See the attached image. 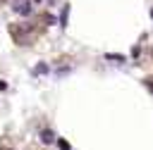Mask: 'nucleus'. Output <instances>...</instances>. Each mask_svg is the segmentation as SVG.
Returning a JSON list of instances; mask_svg holds the SVG:
<instances>
[{"instance_id": "obj_8", "label": "nucleus", "mask_w": 153, "mask_h": 150, "mask_svg": "<svg viewBox=\"0 0 153 150\" xmlns=\"http://www.w3.org/2000/svg\"><path fill=\"white\" fill-rule=\"evenodd\" d=\"M151 17H153V10H151Z\"/></svg>"}, {"instance_id": "obj_3", "label": "nucleus", "mask_w": 153, "mask_h": 150, "mask_svg": "<svg viewBox=\"0 0 153 150\" xmlns=\"http://www.w3.org/2000/svg\"><path fill=\"white\" fill-rule=\"evenodd\" d=\"M67 14H69V5H65V7H62V14H60V26H62V29L67 26Z\"/></svg>"}, {"instance_id": "obj_2", "label": "nucleus", "mask_w": 153, "mask_h": 150, "mask_svg": "<svg viewBox=\"0 0 153 150\" xmlns=\"http://www.w3.org/2000/svg\"><path fill=\"white\" fill-rule=\"evenodd\" d=\"M31 10H33V7H31L29 2H17V5H14V12H17V14H31Z\"/></svg>"}, {"instance_id": "obj_1", "label": "nucleus", "mask_w": 153, "mask_h": 150, "mask_svg": "<svg viewBox=\"0 0 153 150\" xmlns=\"http://www.w3.org/2000/svg\"><path fill=\"white\" fill-rule=\"evenodd\" d=\"M41 143H45V145L55 143V133H53L50 129H43V131H41Z\"/></svg>"}, {"instance_id": "obj_5", "label": "nucleus", "mask_w": 153, "mask_h": 150, "mask_svg": "<svg viewBox=\"0 0 153 150\" xmlns=\"http://www.w3.org/2000/svg\"><path fill=\"white\" fill-rule=\"evenodd\" d=\"M105 57H108V60H115V62H124L122 55H105Z\"/></svg>"}, {"instance_id": "obj_4", "label": "nucleus", "mask_w": 153, "mask_h": 150, "mask_svg": "<svg viewBox=\"0 0 153 150\" xmlns=\"http://www.w3.org/2000/svg\"><path fill=\"white\" fill-rule=\"evenodd\" d=\"M45 71H48V67H45V64H38V67L33 69V74H45Z\"/></svg>"}, {"instance_id": "obj_7", "label": "nucleus", "mask_w": 153, "mask_h": 150, "mask_svg": "<svg viewBox=\"0 0 153 150\" xmlns=\"http://www.w3.org/2000/svg\"><path fill=\"white\" fill-rule=\"evenodd\" d=\"M5 88H7V83H5V81H0V90H5Z\"/></svg>"}, {"instance_id": "obj_6", "label": "nucleus", "mask_w": 153, "mask_h": 150, "mask_svg": "<svg viewBox=\"0 0 153 150\" xmlns=\"http://www.w3.org/2000/svg\"><path fill=\"white\" fill-rule=\"evenodd\" d=\"M57 143H60V148H62V150H69V145H67L65 140H60V138H57Z\"/></svg>"}]
</instances>
